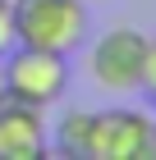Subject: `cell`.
<instances>
[{
  "label": "cell",
  "instance_id": "30bf717a",
  "mask_svg": "<svg viewBox=\"0 0 156 160\" xmlns=\"http://www.w3.org/2000/svg\"><path fill=\"white\" fill-rule=\"evenodd\" d=\"M87 5H92V0H87Z\"/></svg>",
  "mask_w": 156,
  "mask_h": 160
},
{
  "label": "cell",
  "instance_id": "8fae6325",
  "mask_svg": "<svg viewBox=\"0 0 156 160\" xmlns=\"http://www.w3.org/2000/svg\"><path fill=\"white\" fill-rule=\"evenodd\" d=\"M9 5H14V0H9Z\"/></svg>",
  "mask_w": 156,
  "mask_h": 160
},
{
  "label": "cell",
  "instance_id": "ba28073f",
  "mask_svg": "<svg viewBox=\"0 0 156 160\" xmlns=\"http://www.w3.org/2000/svg\"><path fill=\"white\" fill-rule=\"evenodd\" d=\"M14 46H19V37H14V5L0 0V60H5Z\"/></svg>",
  "mask_w": 156,
  "mask_h": 160
},
{
  "label": "cell",
  "instance_id": "5b68a950",
  "mask_svg": "<svg viewBox=\"0 0 156 160\" xmlns=\"http://www.w3.org/2000/svg\"><path fill=\"white\" fill-rule=\"evenodd\" d=\"M51 151L41 105H28L19 96H0V160H41Z\"/></svg>",
  "mask_w": 156,
  "mask_h": 160
},
{
  "label": "cell",
  "instance_id": "277c9868",
  "mask_svg": "<svg viewBox=\"0 0 156 160\" xmlns=\"http://www.w3.org/2000/svg\"><path fill=\"white\" fill-rule=\"evenodd\" d=\"M143 50H147V37L138 28H129V23L101 32L96 46H92V78H96V87H101V92H115V96L138 92Z\"/></svg>",
  "mask_w": 156,
  "mask_h": 160
},
{
  "label": "cell",
  "instance_id": "52a82bcc",
  "mask_svg": "<svg viewBox=\"0 0 156 160\" xmlns=\"http://www.w3.org/2000/svg\"><path fill=\"white\" fill-rule=\"evenodd\" d=\"M138 92L156 101V37H147V50H143V73H138Z\"/></svg>",
  "mask_w": 156,
  "mask_h": 160
},
{
  "label": "cell",
  "instance_id": "7a4b0ae2",
  "mask_svg": "<svg viewBox=\"0 0 156 160\" xmlns=\"http://www.w3.org/2000/svg\"><path fill=\"white\" fill-rule=\"evenodd\" d=\"M0 69H5V92L28 105H51L69 87V55H55V50L14 46Z\"/></svg>",
  "mask_w": 156,
  "mask_h": 160
},
{
  "label": "cell",
  "instance_id": "6da1fadb",
  "mask_svg": "<svg viewBox=\"0 0 156 160\" xmlns=\"http://www.w3.org/2000/svg\"><path fill=\"white\" fill-rule=\"evenodd\" d=\"M19 46L73 55L87 41V0H14Z\"/></svg>",
  "mask_w": 156,
  "mask_h": 160
},
{
  "label": "cell",
  "instance_id": "9c48e42d",
  "mask_svg": "<svg viewBox=\"0 0 156 160\" xmlns=\"http://www.w3.org/2000/svg\"><path fill=\"white\" fill-rule=\"evenodd\" d=\"M0 96H5V69H0Z\"/></svg>",
  "mask_w": 156,
  "mask_h": 160
},
{
  "label": "cell",
  "instance_id": "3957f363",
  "mask_svg": "<svg viewBox=\"0 0 156 160\" xmlns=\"http://www.w3.org/2000/svg\"><path fill=\"white\" fill-rule=\"evenodd\" d=\"M156 156V119L143 110H96L87 160H152Z\"/></svg>",
  "mask_w": 156,
  "mask_h": 160
},
{
  "label": "cell",
  "instance_id": "8992f818",
  "mask_svg": "<svg viewBox=\"0 0 156 160\" xmlns=\"http://www.w3.org/2000/svg\"><path fill=\"white\" fill-rule=\"evenodd\" d=\"M92 119L96 110H69L60 123H55V156L64 160H87V147H92Z\"/></svg>",
  "mask_w": 156,
  "mask_h": 160
}]
</instances>
